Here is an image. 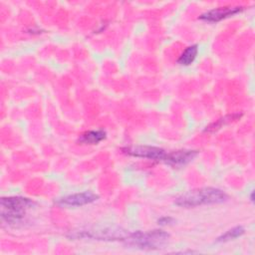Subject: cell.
Wrapping results in <instances>:
<instances>
[{
    "label": "cell",
    "mask_w": 255,
    "mask_h": 255,
    "mask_svg": "<svg viewBox=\"0 0 255 255\" xmlns=\"http://www.w3.org/2000/svg\"><path fill=\"white\" fill-rule=\"evenodd\" d=\"M227 194L215 187H202L187 191L175 199V204L180 207H195L204 204H217L226 201Z\"/></svg>",
    "instance_id": "obj_1"
},
{
    "label": "cell",
    "mask_w": 255,
    "mask_h": 255,
    "mask_svg": "<svg viewBox=\"0 0 255 255\" xmlns=\"http://www.w3.org/2000/svg\"><path fill=\"white\" fill-rule=\"evenodd\" d=\"M130 232L120 227H92L86 230L74 231L73 238H92L97 240H123L125 241Z\"/></svg>",
    "instance_id": "obj_4"
},
{
    "label": "cell",
    "mask_w": 255,
    "mask_h": 255,
    "mask_svg": "<svg viewBox=\"0 0 255 255\" xmlns=\"http://www.w3.org/2000/svg\"><path fill=\"white\" fill-rule=\"evenodd\" d=\"M106 138V131L103 129L89 130L84 132L79 137V142L83 144H97Z\"/></svg>",
    "instance_id": "obj_9"
},
{
    "label": "cell",
    "mask_w": 255,
    "mask_h": 255,
    "mask_svg": "<svg viewBox=\"0 0 255 255\" xmlns=\"http://www.w3.org/2000/svg\"><path fill=\"white\" fill-rule=\"evenodd\" d=\"M98 195L92 191H84L81 193H74L59 198L56 203L60 206L65 207H76L83 206L92 203L98 199Z\"/></svg>",
    "instance_id": "obj_6"
},
{
    "label": "cell",
    "mask_w": 255,
    "mask_h": 255,
    "mask_svg": "<svg viewBox=\"0 0 255 255\" xmlns=\"http://www.w3.org/2000/svg\"><path fill=\"white\" fill-rule=\"evenodd\" d=\"M198 53V46L197 45H191L187 47L179 56L177 63L182 66H188L190 65L196 58Z\"/></svg>",
    "instance_id": "obj_10"
},
{
    "label": "cell",
    "mask_w": 255,
    "mask_h": 255,
    "mask_svg": "<svg viewBox=\"0 0 255 255\" xmlns=\"http://www.w3.org/2000/svg\"><path fill=\"white\" fill-rule=\"evenodd\" d=\"M169 234L162 230H152L147 232L135 231L129 233L125 242L128 246H132L144 250H156L161 249L167 243Z\"/></svg>",
    "instance_id": "obj_2"
},
{
    "label": "cell",
    "mask_w": 255,
    "mask_h": 255,
    "mask_svg": "<svg viewBox=\"0 0 255 255\" xmlns=\"http://www.w3.org/2000/svg\"><path fill=\"white\" fill-rule=\"evenodd\" d=\"M243 233H244V228L242 226H236V227H233V228L229 229L228 231H226L221 236H219L216 241L217 242L229 241V240H232V239H235V238L241 236Z\"/></svg>",
    "instance_id": "obj_11"
},
{
    "label": "cell",
    "mask_w": 255,
    "mask_h": 255,
    "mask_svg": "<svg viewBox=\"0 0 255 255\" xmlns=\"http://www.w3.org/2000/svg\"><path fill=\"white\" fill-rule=\"evenodd\" d=\"M228 118H229V116H227V117H225V118H223V119H220L217 123H214L213 125H211V126H209L208 128H205V131H207V130H215V129H217V128H221V127H222V125L227 124V123L231 122L232 120H237L238 118H240V115H239V114L232 115V117H231L229 120H227Z\"/></svg>",
    "instance_id": "obj_12"
},
{
    "label": "cell",
    "mask_w": 255,
    "mask_h": 255,
    "mask_svg": "<svg viewBox=\"0 0 255 255\" xmlns=\"http://www.w3.org/2000/svg\"><path fill=\"white\" fill-rule=\"evenodd\" d=\"M33 205L34 201L26 197H3L1 199V217L7 223H18Z\"/></svg>",
    "instance_id": "obj_3"
},
{
    "label": "cell",
    "mask_w": 255,
    "mask_h": 255,
    "mask_svg": "<svg viewBox=\"0 0 255 255\" xmlns=\"http://www.w3.org/2000/svg\"><path fill=\"white\" fill-rule=\"evenodd\" d=\"M197 154L196 150L180 149L171 152H167L164 162L170 165H184L190 162Z\"/></svg>",
    "instance_id": "obj_8"
},
{
    "label": "cell",
    "mask_w": 255,
    "mask_h": 255,
    "mask_svg": "<svg viewBox=\"0 0 255 255\" xmlns=\"http://www.w3.org/2000/svg\"><path fill=\"white\" fill-rule=\"evenodd\" d=\"M123 151L131 156L158 161H164L167 154V152L164 149L149 145H131L124 147Z\"/></svg>",
    "instance_id": "obj_5"
},
{
    "label": "cell",
    "mask_w": 255,
    "mask_h": 255,
    "mask_svg": "<svg viewBox=\"0 0 255 255\" xmlns=\"http://www.w3.org/2000/svg\"><path fill=\"white\" fill-rule=\"evenodd\" d=\"M173 221H174V219H173V218H171V217H167V216H164V217L159 218L157 222H158V224H160V225H167V224L172 223Z\"/></svg>",
    "instance_id": "obj_13"
},
{
    "label": "cell",
    "mask_w": 255,
    "mask_h": 255,
    "mask_svg": "<svg viewBox=\"0 0 255 255\" xmlns=\"http://www.w3.org/2000/svg\"><path fill=\"white\" fill-rule=\"evenodd\" d=\"M242 10V7H220L203 13L199 18L208 22H218L229 16L235 15Z\"/></svg>",
    "instance_id": "obj_7"
}]
</instances>
